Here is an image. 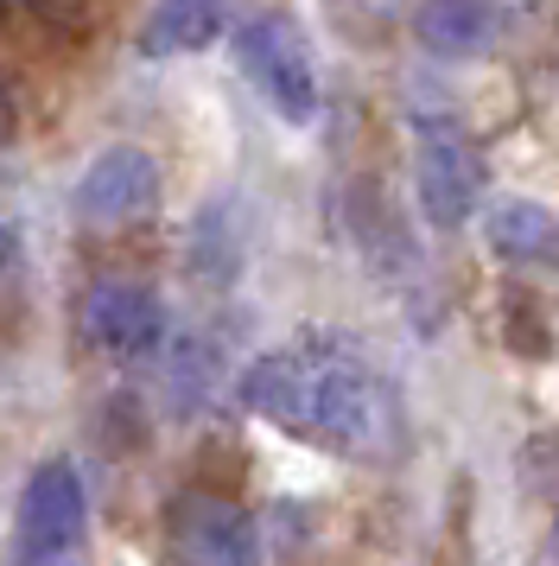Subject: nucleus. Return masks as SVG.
<instances>
[{
  "label": "nucleus",
  "mask_w": 559,
  "mask_h": 566,
  "mask_svg": "<svg viewBox=\"0 0 559 566\" xmlns=\"http://www.w3.org/2000/svg\"><path fill=\"white\" fill-rule=\"evenodd\" d=\"M242 408L261 413L299 446H318L330 459H381L394 439V388L369 357V344L350 332H293L286 344L261 350L242 369Z\"/></svg>",
  "instance_id": "nucleus-1"
},
{
  "label": "nucleus",
  "mask_w": 559,
  "mask_h": 566,
  "mask_svg": "<svg viewBox=\"0 0 559 566\" xmlns=\"http://www.w3.org/2000/svg\"><path fill=\"white\" fill-rule=\"evenodd\" d=\"M235 64L242 77L254 83V96L274 108L286 128H312L318 108H325V83H318V57H312V39L293 13L280 7H261L235 27Z\"/></svg>",
  "instance_id": "nucleus-2"
},
{
  "label": "nucleus",
  "mask_w": 559,
  "mask_h": 566,
  "mask_svg": "<svg viewBox=\"0 0 559 566\" xmlns=\"http://www.w3.org/2000/svg\"><path fill=\"white\" fill-rule=\"evenodd\" d=\"M407 134H413V198L426 210V223L432 230L471 223L483 205V154L471 128L445 108H413Z\"/></svg>",
  "instance_id": "nucleus-3"
},
{
  "label": "nucleus",
  "mask_w": 559,
  "mask_h": 566,
  "mask_svg": "<svg viewBox=\"0 0 559 566\" xmlns=\"http://www.w3.org/2000/svg\"><path fill=\"white\" fill-rule=\"evenodd\" d=\"M89 554V490L71 459H45L20 484L13 566H83Z\"/></svg>",
  "instance_id": "nucleus-4"
},
{
  "label": "nucleus",
  "mask_w": 559,
  "mask_h": 566,
  "mask_svg": "<svg viewBox=\"0 0 559 566\" xmlns=\"http://www.w3.org/2000/svg\"><path fill=\"white\" fill-rule=\"evenodd\" d=\"M166 560L172 566H261V528L242 503L217 490H178L166 503Z\"/></svg>",
  "instance_id": "nucleus-5"
},
{
  "label": "nucleus",
  "mask_w": 559,
  "mask_h": 566,
  "mask_svg": "<svg viewBox=\"0 0 559 566\" xmlns=\"http://www.w3.org/2000/svg\"><path fill=\"white\" fill-rule=\"evenodd\" d=\"M166 300L140 281H96L83 293V337L108 363H152L166 350Z\"/></svg>",
  "instance_id": "nucleus-6"
},
{
  "label": "nucleus",
  "mask_w": 559,
  "mask_h": 566,
  "mask_svg": "<svg viewBox=\"0 0 559 566\" xmlns=\"http://www.w3.org/2000/svg\"><path fill=\"white\" fill-rule=\"evenodd\" d=\"M71 205L83 223H134V217H147L159 205V159L147 147H108V154L89 159V172L76 179Z\"/></svg>",
  "instance_id": "nucleus-7"
},
{
  "label": "nucleus",
  "mask_w": 559,
  "mask_h": 566,
  "mask_svg": "<svg viewBox=\"0 0 559 566\" xmlns=\"http://www.w3.org/2000/svg\"><path fill=\"white\" fill-rule=\"evenodd\" d=\"M483 235L489 249L515 268H559V217L540 198H496L483 210Z\"/></svg>",
  "instance_id": "nucleus-8"
},
{
  "label": "nucleus",
  "mask_w": 559,
  "mask_h": 566,
  "mask_svg": "<svg viewBox=\"0 0 559 566\" xmlns=\"http://www.w3.org/2000/svg\"><path fill=\"white\" fill-rule=\"evenodd\" d=\"M496 27H503L496 0H420L413 13L420 45L439 57H483L496 45Z\"/></svg>",
  "instance_id": "nucleus-9"
},
{
  "label": "nucleus",
  "mask_w": 559,
  "mask_h": 566,
  "mask_svg": "<svg viewBox=\"0 0 559 566\" xmlns=\"http://www.w3.org/2000/svg\"><path fill=\"white\" fill-rule=\"evenodd\" d=\"M229 7L235 0H152L147 27H140V52L147 57H184L217 45L229 27Z\"/></svg>",
  "instance_id": "nucleus-10"
},
{
  "label": "nucleus",
  "mask_w": 559,
  "mask_h": 566,
  "mask_svg": "<svg viewBox=\"0 0 559 566\" xmlns=\"http://www.w3.org/2000/svg\"><path fill=\"white\" fill-rule=\"evenodd\" d=\"M13 7H32V0H0V13H13Z\"/></svg>",
  "instance_id": "nucleus-11"
},
{
  "label": "nucleus",
  "mask_w": 559,
  "mask_h": 566,
  "mask_svg": "<svg viewBox=\"0 0 559 566\" xmlns=\"http://www.w3.org/2000/svg\"><path fill=\"white\" fill-rule=\"evenodd\" d=\"M553 554H559V528H553Z\"/></svg>",
  "instance_id": "nucleus-12"
}]
</instances>
